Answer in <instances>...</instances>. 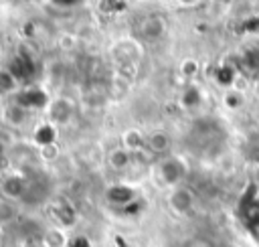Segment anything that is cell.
Here are the masks:
<instances>
[{
    "label": "cell",
    "instance_id": "6da1fadb",
    "mask_svg": "<svg viewBox=\"0 0 259 247\" xmlns=\"http://www.w3.org/2000/svg\"><path fill=\"white\" fill-rule=\"evenodd\" d=\"M34 69H36V65H34V61L28 57V55H18V57H14V61L10 63V67H8V71L12 73V77L18 81V79H30L32 75H34Z\"/></svg>",
    "mask_w": 259,
    "mask_h": 247
},
{
    "label": "cell",
    "instance_id": "7a4b0ae2",
    "mask_svg": "<svg viewBox=\"0 0 259 247\" xmlns=\"http://www.w3.org/2000/svg\"><path fill=\"white\" fill-rule=\"evenodd\" d=\"M0 190L4 196L8 198H24V190H26V182L20 176H8L2 180Z\"/></svg>",
    "mask_w": 259,
    "mask_h": 247
},
{
    "label": "cell",
    "instance_id": "3957f363",
    "mask_svg": "<svg viewBox=\"0 0 259 247\" xmlns=\"http://www.w3.org/2000/svg\"><path fill=\"white\" fill-rule=\"evenodd\" d=\"M160 172H162V178H164L168 184H176V182L184 176V168H182V164H180L176 158L164 160L162 166H160Z\"/></svg>",
    "mask_w": 259,
    "mask_h": 247
},
{
    "label": "cell",
    "instance_id": "277c9868",
    "mask_svg": "<svg viewBox=\"0 0 259 247\" xmlns=\"http://www.w3.org/2000/svg\"><path fill=\"white\" fill-rule=\"evenodd\" d=\"M45 101H47V97L40 89H28V91L18 95L20 107H40V105H45Z\"/></svg>",
    "mask_w": 259,
    "mask_h": 247
},
{
    "label": "cell",
    "instance_id": "5b68a950",
    "mask_svg": "<svg viewBox=\"0 0 259 247\" xmlns=\"http://www.w3.org/2000/svg\"><path fill=\"white\" fill-rule=\"evenodd\" d=\"M107 198H109L111 202H115V204H127V202L134 198V192H132V188H130V186L115 184V186H111V188H109Z\"/></svg>",
    "mask_w": 259,
    "mask_h": 247
},
{
    "label": "cell",
    "instance_id": "8992f818",
    "mask_svg": "<svg viewBox=\"0 0 259 247\" xmlns=\"http://www.w3.org/2000/svg\"><path fill=\"white\" fill-rule=\"evenodd\" d=\"M170 202H172V207L178 209V211H188V209L192 207V194H190L188 190L178 188V190H174Z\"/></svg>",
    "mask_w": 259,
    "mask_h": 247
},
{
    "label": "cell",
    "instance_id": "52a82bcc",
    "mask_svg": "<svg viewBox=\"0 0 259 247\" xmlns=\"http://www.w3.org/2000/svg\"><path fill=\"white\" fill-rule=\"evenodd\" d=\"M142 30H144V34L146 36H158L162 30H164V24H162V20L158 18V16H148L146 20H144V26H142Z\"/></svg>",
    "mask_w": 259,
    "mask_h": 247
},
{
    "label": "cell",
    "instance_id": "ba28073f",
    "mask_svg": "<svg viewBox=\"0 0 259 247\" xmlns=\"http://www.w3.org/2000/svg\"><path fill=\"white\" fill-rule=\"evenodd\" d=\"M168 136L166 134H154V136H150V140H148V146H150V150L152 152H164L166 148H168Z\"/></svg>",
    "mask_w": 259,
    "mask_h": 247
},
{
    "label": "cell",
    "instance_id": "9c48e42d",
    "mask_svg": "<svg viewBox=\"0 0 259 247\" xmlns=\"http://www.w3.org/2000/svg\"><path fill=\"white\" fill-rule=\"evenodd\" d=\"M16 87V79L12 77V73L8 69L0 71V93H8Z\"/></svg>",
    "mask_w": 259,
    "mask_h": 247
},
{
    "label": "cell",
    "instance_id": "30bf717a",
    "mask_svg": "<svg viewBox=\"0 0 259 247\" xmlns=\"http://www.w3.org/2000/svg\"><path fill=\"white\" fill-rule=\"evenodd\" d=\"M55 215H57V217H59V221H61V223H65V225L73 223V219H75V213H73V209H71L69 204H57Z\"/></svg>",
    "mask_w": 259,
    "mask_h": 247
},
{
    "label": "cell",
    "instance_id": "8fae6325",
    "mask_svg": "<svg viewBox=\"0 0 259 247\" xmlns=\"http://www.w3.org/2000/svg\"><path fill=\"white\" fill-rule=\"evenodd\" d=\"M55 140V130L51 126H42L36 130V142L38 144H51Z\"/></svg>",
    "mask_w": 259,
    "mask_h": 247
},
{
    "label": "cell",
    "instance_id": "7c38bea8",
    "mask_svg": "<svg viewBox=\"0 0 259 247\" xmlns=\"http://www.w3.org/2000/svg\"><path fill=\"white\" fill-rule=\"evenodd\" d=\"M111 162L115 164V168H121V166H125V164H127V154H125V152H121V150H117V152H113Z\"/></svg>",
    "mask_w": 259,
    "mask_h": 247
},
{
    "label": "cell",
    "instance_id": "4fadbf2b",
    "mask_svg": "<svg viewBox=\"0 0 259 247\" xmlns=\"http://www.w3.org/2000/svg\"><path fill=\"white\" fill-rule=\"evenodd\" d=\"M71 247H89V243H87L85 239H75V241L71 243Z\"/></svg>",
    "mask_w": 259,
    "mask_h": 247
},
{
    "label": "cell",
    "instance_id": "5bb4252c",
    "mask_svg": "<svg viewBox=\"0 0 259 247\" xmlns=\"http://www.w3.org/2000/svg\"><path fill=\"white\" fill-rule=\"evenodd\" d=\"M2 162H4V152H2V148H0V166H2Z\"/></svg>",
    "mask_w": 259,
    "mask_h": 247
}]
</instances>
